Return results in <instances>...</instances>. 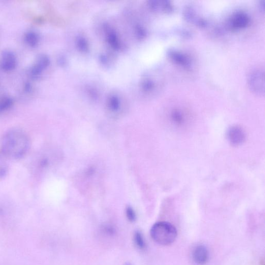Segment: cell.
<instances>
[{"label": "cell", "mask_w": 265, "mask_h": 265, "mask_svg": "<svg viewBox=\"0 0 265 265\" xmlns=\"http://www.w3.org/2000/svg\"><path fill=\"white\" fill-rule=\"evenodd\" d=\"M24 41L27 45L35 47L38 43L39 36L35 32L30 31L25 34Z\"/></svg>", "instance_id": "cell-10"}, {"label": "cell", "mask_w": 265, "mask_h": 265, "mask_svg": "<svg viewBox=\"0 0 265 265\" xmlns=\"http://www.w3.org/2000/svg\"><path fill=\"white\" fill-rule=\"evenodd\" d=\"M168 55L173 62L177 65L186 68L190 67L191 65V60L188 55L181 51L174 49L170 50L168 52Z\"/></svg>", "instance_id": "cell-7"}, {"label": "cell", "mask_w": 265, "mask_h": 265, "mask_svg": "<svg viewBox=\"0 0 265 265\" xmlns=\"http://www.w3.org/2000/svg\"><path fill=\"white\" fill-rule=\"evenodd\" d=\"M248 83L250 88L257 94H264V72L257 69L251 72L249 76Z\"/></svg>", "instance_id": "cell-4"}, {"label": "cell", "mask_w": 265, "mask_h": 265, "mask_svg": "<svg viewBox=\"0 0 265 265\" xmlns=\"http://www.w3.org/2000/svg\"><path fill=\"white\" fill-rule=\"evenodd\" d=\"M13 100L8 96L0 97V114L5 112L12 106Z\"/></svg>", "instance_id": "cell-11"}, {"label": "cell", "mask_w": 265, "mask_h": 265, "mask_svg": "<svg viewBox=\"0 0 265 265\" xmlns=\"http://www.w3.org/2000/svg\"><path fill=\"white\" fill-rule=\"evenodd\" d=\"M48 63V60L45 55H41L38 57L36 62L32 67L30 70V75L33 78H37L46 67Z\"/></svg>", "instance_id": "cell-9"}, {"label": "cell", "mask_w": 265, "mask_h": 265, "mask_svg": "<svg viewBox=\"0 0 265 265\" xmlns=\"http://www.w3.org/2000/svg\"><path fill=\"white\" fill-rule=\"evenodd\" d=\"M150 234L153 240L157 244L162 246H168L176 241L177 231L171 223L160 222L152 226Z\"/></svg>", "instance_id": "cell-2"}, {"label": "cell", "mask_w": 265, "mask_h": 265, "mask_svg": "<svg viewBox=\"0 0 265 265\" xmlns=\"http://www.w3.org/2000/svg\"><path fill=\"white\" fill-rule=\"evenodd\" d=\"M17 65L16 55L10 50H5L2 54L1 66L3 71L10 72L13 70Z\"/></svg>", "instance_id": "cell-6"}, {"label": "cell", "mask_w": 265, "mask_h": 265, "mask_svg": "<svg viewBox=\"0 0 265 265\" xmlns=\"http://www.w3.org/2000/svg\"><path fill=\"white\" fill-rule=\"evenodd\" d=\"M134 241L136 246L140 250H144L146 248V243L141 232L137 231L134 233Z\"/></svg>", "instance_id": "cell-12"}, {"label": "cell", "mask_w": 265, "mask_h": 265, "mask_svg": "<svg viewBox=\"0 0 265 265\" xmlns=\"http://www.w3.org/2000/svg\"><path fill=\"white\" fill-rule=\"evenodd\" d=\"M228 138L233 145H239L244 142L245 134L241 128L238 127H234L229 131Z\"/></svg>", "instance_id": "cell-8"}, {"label": "cell", "mask_w": 265, "mask_h": 265, "mask_svg": "<svg viewBox=\"0 0 265 265\" xmlns=\"http://www.w3.org/2000/svg\"><path fill=\"white\" fill-rule=\"evenodd\" d=\"M126 215L127 218L130 222H134L136 219V214L133 209L129 207L126 209Z\"/></svg>", "instance_id": "cell-14"}, {"label": "cell", "mask_w": 265, "mask_h": 265, "mask_svg": "<svg viewBox=\"0 0 265 265\" xmlns=\"http://www.w3.org/2000/svg\"><path fill=\"white\" fill-rule=\"evenodd\" d=\"M192 259L198 265H204L209 259V252L207 248L202 245L195 247L192 253Z\"/></svg>", "instance_id": "cell-5"}, {"label": "cell", "mask_w": 265, "mask_h": 265, "mask_svg": "<svg viewBox=\"0 0 265 265\" xmlns=\"http://www.w3.org/2000/svg\"><path fill=\"white\" fill-rule=\"evenodd\" d=\"M124 265H132L131 264H130V263H127V264H125Z\"/></svg>", "instance_id": "cell-15"}, {"label": "cell", "mask_w": 265, "mask_h": 265, "mask_svg": "<svg viewBox=\"0 0 265 265\" xmlns=\"http://www.w3.org/2000/svg\"><path fill=\"white\" fill-rule=\"evenodd\" d=\"M250 18L247 13L237 11L229 18L228 26L232 31L244 29L250 24Z\"/></svg>", "instance_id": "cell-3"}, {"label": "cell", "mask_w": 265, "mask_h": 265, "mask_svg": "<svg viewBox=\"0 0 265 265\" xmlns=\"http://www.w3.org/2000/svg\"><path fill=\"white\" fill-rule=\"evenodd\" d=\"M6 157L0 152V178L5 176L8 171V165Z\"/></svg>", "instance_id": "cell-13"}, {"label": "cell", "mask_w": 265, "mask_h": 265, "mask_svg": "<svg viewBox=\"0 0 265 265\" xmlns=\"http://www.w3.org/2000/svg\"><path fill=\"white\" fill-rule=\"evenodd\" d=\"M30 144L29 138L25 133L19 130H12L2 138L1 152L6 158L21 159L28 151Z\"/></svg>", "instance_id": "cell-1"}]
</instances>
